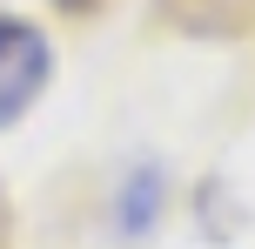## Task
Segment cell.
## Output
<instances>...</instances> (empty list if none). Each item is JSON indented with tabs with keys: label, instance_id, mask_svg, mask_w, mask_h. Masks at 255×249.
Listing matches in <instances>:
<instances>
[{
	"label": "cell",
	"instance_id": "obj_2",
	"mask_svg": "<svg viewBox=\"0 0 255 249\" xmlns=\"http://www.w3.org/2000/svg\"><path fill=\"white\" fill-rule=\"evenodd\" d=\"M134 182H141V189H128V196H121V223L141 236V229L154 223V202H161V189H154V169H141Z\"/></svg>",
	"mask_w": 255,
	"mask_h": 249
},
{
	"label": "cell",
	"instance_id": "obj_1",
	"mask_svg": "<svg viewBox=\"0 0 255 249\" xmlns=\"http://www.w3.org/2000/svg\"><path fill=\"white\" fill-rule=\"evenodd\" d=\"M47 74H54V47H47V34H40L34 20L0 13V128H13V121L40 101Z\"/></svg>",
	"mask_w": 255,
	"mask_h": 249
}]
</instances>
